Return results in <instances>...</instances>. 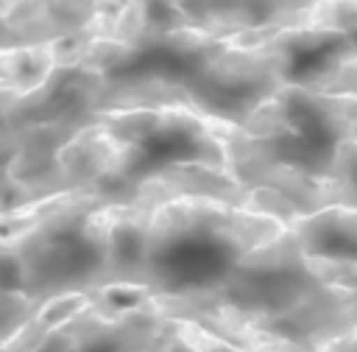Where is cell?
I'll return each instance as SVG.
<instances>
[{
  "mask_svg": "<svg viewBox=\"0 0 357 352\" xmlns=\"http://www.w3.org/2000/svg\"><path fill=\"white\" fill-rule=\"evenodd\" d=\"M287 226L226 201L187 198L153 210L148 235V288L156 296L215 291L243 257Z\"/></svg>",
  "mask_w": 357,
  "mask_h": 352,
  "instance_id": "obj_1",
  "label": "cell"
},
{
  "mask_svg": "<svg viewBox=\"0 0 357 352\" xmlns=\"http://www.w3.org/2000/svg\"><path fill=\"white\" fill-rule=\"evenodd\" d=\"M112 207L95 190L50 221L3 237V291L47 302L103 282Z\"/></svg>",
  "mask_w": 357,
  "mask_h": 352,
  "instance_id": "obj_2",
  "label": "cell"
},
{
  "mask_svg": "<svg viewBox=\"0 0 357 352\" xmlns=\"http://www.w3.org/2000/svg\"><path fill=\"white\" fill-rule=\"evenodd\" d=\"M315 288L321 285L310 274L298 240L284 229L276 240L243 257L237 268L206 296L257 324H265Z\"/></svg>",
  "mask_w": 357,
  "mask_h": 352,
  "instance_id": "obj_3",
  "label": "cell"
},
{
  "mask_svg": "<svg viewBox=\"0 0 357 352\" xmlns=\"http://www.w3.org/2000/svg\"><path fill=\"white\" fill-rule=\"evenodd\" d=\"M290 67L293 61L282 50H243L229 45L220 56L190 73L184 84L201 115L243 129L251 112L287 84Z\"/></svg>",
  "mask_w": 357,
  "mask_h": 352,
  "instance_id": "obj_4",
  "label": "cell"
},
{
  "mask_svg": "<svg viewBox=\"0 0 357 352\" xmlns=\"http://www.w3.org/2000/svg\"><path fill=\"white\" fill-rule=\"evenodd\" d=\"M187 198L226 201L234 207H245L248 190L226 168L201 165V162H165L134 179V198L126 207L159 210Z\"/></svg>",
  "mask_w": 357,
  "mask_h": 352,
  "instance_id": "obj_5",
  "label": "cell"
},
{
  "mask_svg": "<svg viewBox=\"0 0 357 352\" xmlns=\"http://www.w3.org/2000/svg\"><path fill=\"white\" fill-rule=\"evenodd\" d=\"M259 327L310 352H326L335 341L357 330L354 293L343 288L321 285L312 293H307L301 302H296L290 310L268 318Z\"/></svg>",
  "mask_w": 357,
  "mask_h": 352,
  "instance_id": "obj_6",
  "label": "cell"
},
{
  "mask_svg": "<svg viewBox=\"0 0 357 352\" xmlns=\"http://www.w3.org/2000/svg\"><path fill=\"white\" fill-rule=\"evenodd\" d=\"M151 218L153 210L145 207H126V204L112 207V229H109L100 288H148Z\"/></svg>",
  "mask_w": 357,
  "mask_h": 352,
  "instance_id": "obj_7",
  "label": "cell"
},
{
  "mask_svg": "<svg viewBox=\"0 0 357 352\" xmlns=\"http://www.w3.org/2000/svg\"><path fill=\"white\" fill-rule=\"evenodd\" d=\"M304 257L357 260V207H329L287 226Z\"/></svg>",
  "mask_w": 357,
  "mask_h": 352,
  "instance_id": "obj_8",
  "label": "cell"
},
{
  "mask_svg": "<svg viewBox=\"0 0 357 352\" xmlns=\"http://www.w3.org/2000/svg\"><path fill=\"white\" fill-rule=\"evenodd\" d=\"M59 70L53 45L0 50V92H11L17 101L42 89Z\"/></svg>",
  "mask_w": 357,
  "mask_h": 352,
  "instance_id": "obj_9",
  "label": "cell"
},
{
  "mask_svg": "<svg viewBox=\"0 0 357 352\" xmlns=\"http://www.w3.org/2000/svg\"><path fill=\"white\" fill-rule=\"evenodd\" d=\"M3 47H33V45H53L59 39H67V34L56 25V20L47 11V3H3Z\"/></svg>",
  "mask_w": 357,
  "mask_h": 352,
  "instance_id": "obj_10",
  "label": "cell"
},
{
  "mask_svg": "<svg viewBox=\"0 0 357 352\" xmlns=\"http://www.w3.org/2000/svg\"><path fill=\"white\" fill-rule=\"evenodd\" d=\"M162 352H240V349L195 321L167 318V341Z\"/></svg>",
  "mask_w": 357,
  "mask_h": 352,
  "instance_id": "obj_11",
  "label": "cell"
},
{
  "mask_svg": "<svg viewBox=\"0 0 357 352\" xmlns=\"http://www.w3.org/2000/svg\"><path fill=\"white\" fill-rule=\"evenodd\" d=\"M243 210H248L254 215H265V218H271V221H276L282 226H293L296 221L304 218L298 212V207L287 196H282L279 190H271V187H254V190H248V198H245V207Z\"/></svg>",
  "mask_w": 357,
  "mask_h": 352,
  "instance_id": "obj_12",
  "label": "cell"
},
{
  "mask_svg": "<svg viewBox=\"0 0 357 352\" xmlns=\"http://www.w3.org/2000/svg\"><path fill=\"white\" fill-rule=\"evenodd\" d=\"M42 302L22 291H3V344L33 321Z\"/></svg>",
  "mask_w": 357,
  "mask_h": 352,
  "instance_id": "obj_13",
  "label": "cell"
},
{
  "mask_svg": "<svg viewBox=\"0 0 357 352\" xmlns=\"http://www.w3.org/2000/svg\"><path fill=\"white\" fill-rule=\"evenodd\" d=\"M329 176L346 187L349 207H357V137L340 140V142L335 145Z\"/></svg>",
  "mask_w": 357,
  "mask_h": 352,
  "instance_id": "obj_14",
  "label": "cell"
},
{
  "mask_svg": "<svg viewBox=\"0 0 357 352\" xmlns=\"http://www.w3.org/2000/svg\"><path fill=\"white\" fill-rule=\"evenodd\" d=\"M326 352H357V330H351L349 335H343L340 341H335Z\"/></svg>",
  "mask_w": 357,
  "mask_h": 352,
  "instance_id": "obj_15",
  "label": "cell"
},
{
  "mask_svg": "<svg viewBox=\"0 0 357 352\" xmlns=\"http://www.w3.org/2000/svg\"><path fill=\"white\" fill-rule=\"evenodd\" d=\"M354 293V310H357V291H351Z\"/></svg>",
  "mask_w": 357,
  "mask_h": 352,
  "instance_id": "obj_16",
  "label": "cell"
}]
</instances>
